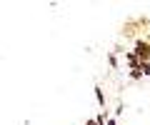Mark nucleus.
<instances>
[{"instance_id": "9", "label": "nucleus", "mask_w": 150, "mask_h": 125, "mask_svg": "<svg viewBox=\"0 0 150 125\" xmlns=\"http://www.w3.org/2000/svg\"><path fill=\"white\" fill-rule=\"evenodd\" d=\"M145 43H148V45H150V35H148V38H145Z\"/></svg>"}, {"instance_id": "3", "label": "nucleus", "mask_w": 150, "mask_h": 125, "mask_svg": "<svg viewBox=\"0 0 150 125\" xmlns=\"http://www.w3.org/2000/svg\"><path fill=\"white\" fill-rule=\"evenodd\" d=\"M95 98H98V105L105 108V95H103V88L100 85H95Z\"/></svg>"}, {"instance_id": "7", "label": "nucleus", "mask_w": 150, "mask_h": 125, "mask_svg": "<svg viewBox=\"0 0 150 125\" xmlns=\"http://www.w3.org/2000/svg\"><path fill=\"white\" fill-rule=\"evenodd\" d=\"M85 125H98V123H95V118H90V120H85Z\"/></svg>"}, {"instance_id": "6", "label": "nucleus", "mask_w": 150, "mask_h": 125, "mask_svg": "<svg viewBox=\"0 0 150 125\" xmlns=\"http://www.w3.org/2000/svg\"><path fill=\"white\" fill-rule=\"evenodd\" d=\"M108 60H110V65H112V68L118 65V58H115V55H112V53H110V55H108Z\"/></svg>"}, {"instance_id": "2", "label": "nucleus", "mask_w": 150, "mask_h": 125, "mask_svg": "<svg viewBox=\"0 0 150 125\" xmlns=\"http://www.w3.org/2000/svg\"><path fill=\"white\" fill-rule=\"evenodd\" d=\"M125 63L130 65V70H135V68H140V60H138V58L133 55V50H128V53H125Z\"/></svg>"}, {"instance_id": "4", "label": "nucleus", "mask_w": 150, "mask_h": 125, "mask_svg": "<svg viewBox=\"0 0 150 125\" xmlns=\"http://www.w3.org/2000/svg\"><path fill=\"white\" fill-rule=\"evenodd\" d=\"M95 123H98V125H105V123H108V115H105V110L95 115Z\"/></svg>"}, {"instance_id": "8", "label": "nucleus", "mask_w": 150, "mask_h": 125, "mask_svg": "<svg viewBox=\"0 0 150 125\" xmlns=\"http://www.w3.org/2000/svg\"><path fill=\"white\" fill-rule=\"evenodd\" d=\"M108 125H118V123H115V120H112V118H108Z\"/></svg>"}, {"instance_id": "5", "label": "nucleus", "mask_w": 150, "mask_h": 125, "mask_svg": "<svg viewBox=\"0 0 150 125\" xmlns=\"http://www.w3.org/2000/svg\"><path fill=\"white\" fill-rule=\"evenodd\" d=\"M130 78H133V80H140V78H143V73L135 68V70H130Z\"/></svg>"}, {"instance_id": "1", "label": "nucleus", "mask_w": 150, "mask_h": 125, "mask_svg": "<svg viewBox=\"0 0 150 125\" xmlns=\"http://www.w3.org/2000/svg\"><path fill=\"white\" fill-rule=\"evenodd\" d=\"M133 55L140 60V65H143V63H150V45L145 43V38H138V40H135Z\"/></svg>"}]
</instances>
